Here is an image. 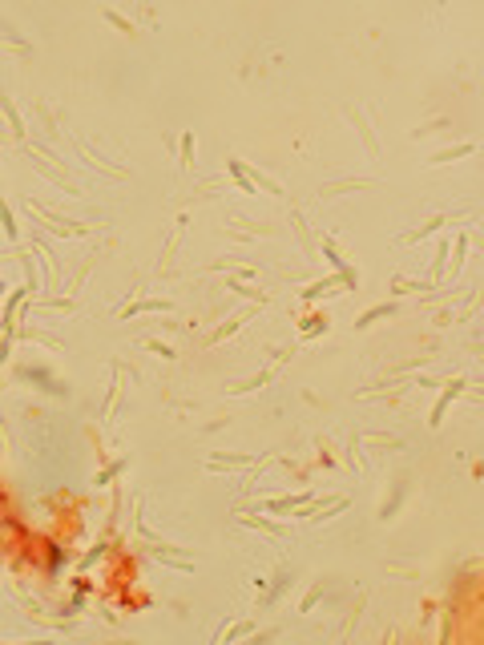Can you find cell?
I'll use <instances>...</instances> for the list:
<instances>
[{
  "mask_svg": "<svg viewBox=\"0 0 484 645\" xmlns=\"http://www.w3.org/2000/svg\"><path fill=\"white\" fill-rule=\"evenodd\" d=\"M254 315H259V307H247V310H238L235 319H230V322H222V327L214 331V335H210V343H222V339L238 335V331H242V327H247V322L254 319Z\"/></svg>",
  "mask_w": 484,
  "mask_h": 645,
  "instance_id": "5bb4252c",
  "label": "cell"
},
{
  "mask_svg": "<svg viewBox=\"0 0 484 645\" xmlns=\"http://www.w3.org/2000/svg\"><path fill=\"white\" fill-rule=\"evenodd\" d=\"M448 222H452V214H436V218H428L424 226H416V230H408V234H399V246H412V242H424V238L440 234Z\"/></svg>",
  "mask_w": 484,
  "mask_h": 645,
  "instance_id": "ba28073f",
  "label": "cell"
},
{
  "mask_svg": "<svg viewBox=\"0 0 484 645\" xmlns=\"http://www.w3.org/2000/svg\"><path fill=\"white\" fill-rule=\"evenodd\" d=\"M323 597V581H315L307 589V597H303V601H299V613H311V609H315V601H319Z\"/></svg>",
  "mask_w": 484,
  "mask_h": 645,
  "instance_id": "836d02e7",
  "label": "cell"
},
{
  "mask_svg": "<svg viewBox=\"0 0 484 645\" xmlns=\"http://www.w3.org/2000/svg\"><path fill=\"white\" fill-rule=\"evenodd\" d=\"M250 178H254V186H259V190H267V194H274V198H283V186H279V182H274V178L267 174V170L250 166Z\"/></svg>",
  "mask_w": 484,
  "mask_h": 645,
  "instance_id": "cb8c5ba5",
  "label": "cell"
},
{
  "mask_svg": "<svg viewBox=\"0 0 484 645\" xmlns=\"http://www.w3.org/2000/svg\"><path fill=\"white\" fill-rule=\"evenodd\" d=\"M141 347H146V351H154V355H161V359H174V347H166L161 339H146Z\"/></svg>",
  "mask_w": 484,
  "mask_h": 645,
  "instance_id": "d590c367",
  "label": "cell"
},
{
  "mask_svg": "<svg viewBox=\"0 0 484 645\" xmlns=\"http://www.w3.org/2000/svg\"><path fill=\"white\" fill-rule=\"evenodd\" d=\"M271 384V372H259L254 379H242V384H235V387H226L230 396H250V391H259V387H267Z\"/></svg>",
  "mask_w": 484,
  "mask_h": 645,
  "instance_id": "7402d4cb",
  "label": "cell"
},
{
  "mask_svg": "<svg viewBox=\"0 0 484 645\" xmlns=\"http://www.w3.org/2000/svg\"><path fill=\"white\" fill-rule=\"evenodd\" d=\"M464 399H476V403H480L484 391H480V387H464Z\"/></svg>",
  "mask_w": 484,
  "mask_h": 645,
  "instance_id": "ab89813d",
  "label": "cell"
},
{
  "mask_svg": "<svg viewBox=\"0 0 484 645\" xmlns=\"http://www.w3.org/2000/svg\"><path fill=\"white\" fill-rule=\"evenodd\" d=\"M254 633V621H238L235 629H226V641H238V637H250Z\"/></svg>",
  "mask_w": 484,
  "mask_h": 645,
  "instance_id": "8d00e7d4",
  "label": "cell"
},
{
  "mask_svg": "<svg viewBox=\"0 0 484 645\" xmlns=\"http://www.w3.org/2000/svg\"><path fill=\"white\" fill-rule=\"evenodd\" d=\"M480 246H484V238H480Z\"/></svg>",
  "mask_w": 484,
  "mask_h": 645,
  "instance_id": "60d3db41",
  "label": "cell"
},
{
  "mask_svg": "<svg viewBox=\"0 0 484 645\" xmlns=\"http://www.w3.org/2000/svg\"><path fill=\"white\" fill-rule=\"evenodd\" d=\"M4 234L16 238V214H13V206H4Z\"/></svg>",
  "mask_w": 484,
  "mask_h": 645,
  "instance_id": "f35d334b",
  "label": "cell"
},
{
  "mask_svg": "<svg viewBox=\"0 0 484 645\" xmlns=\"http://www.w3.org/2000/svg\"><path fill=\"white\" fill-rule=\"evenodd\" d=\"M154 557L161 560V565H170V569H182V573H194V557H182L174 545H154L149 548Z\"/></svg>",
  "mask_w": 484,
  "mask_h": 645,
  "instance_id": "30bf717a",
  "label": "cell"
},
{
  "mask_svg": "<svg viewBox=\"0 0 484 645\" xmlns=\"http://www.w3.org/2000/svg\"><path fill=\"white\" fill-rule=\"evenodd\" d=\"M190 161H194V129H186L182 141H178V170H182V174L190 170Z\"/></svg>",
  "mask_w": 484,
  "mask_h": 645,
  "instance_id": "44dd1931",
  "label": "cell"
},
{
  "mask_svg": "<svg viewBox=\"0 0 484 645\" xmlns=\"http://www.w3.org/2000/svg\"><path fill=\"white\" fill-rule=\"evenodd\" d=\"M37 307H57V310H77V298H61V295H45V298H37Z\"/></svg>",
  "mask_w": 484,
  "mask_h": 645,
  "instance_id": "4dcf8cb0",
  "label": "cell"
},
{
  "mask_svg": "<svg viewBox=\"0 0 484 645\" xmlns=\"http://www.w3.org/2000/svg\"><path fill=\"white\" fill-rule=\"evenodd\" d=\"M464 254H468V234H456V262H452L448 278H456V274H460V266H464Z\"/></svg>",
  "mask_w": 484,
  "mask_h": 645,
  "instance_id": "d6a6232c",
  "label": "cell"
},
{
  "mask_svg": "<svg viewBox=\"0 0 484 645\" xmlns=\"http://www.w3.org/2000/svg\"><path fill=\"white\" fill-rule=\"evenodd\" d=\"M226 170H230V178L238 182V190L242 194H259V186H254V178H250V166L238 158H226Z\"/></svg>",
  "mask_w": 484,
  "mask_h": 645,
  "instance_id": "2e32d148",
  "label": "cell"
},
{
  "mask_svg": "<svg viewBox=\"0 0 484 645\" xmlns=\"http://www.w3.org/2000/svg\"><path fill=\"white\" fill-rule=\"evenodd\" d=\"M323 331H327V319H323V315H307L303 327H299V335L303 339H315V335H323Z\"/></svg>",
  "mask_w": 484,
  "mask_h": 645,
  "instance_id": "f1b7e54d",
  "label": "cell"
},
{
  "mask_svg": "<svg viewBox=\"0 0 484 645\" xmlns=\"http://www.w3.org/2000/svg\"><path fill=\"white\" fill-rule=\"evenodd\" d=\"M348 504H351V497H331L327 504H307V509H299V516L311 521V524H323V521H335Z\"/></svg>",
  "mask_w": 484,
  "mask_h": 645,
  "instance_id": "277c9868",
  "label": "cell"
},
{
  "mask_svg": "<svg viewBox=\"0 0 484 645\" xmlns=\"http://www.w3.org/2000/svg\"><path fill=\"white\" fill-rule=\"evenodd\" d=\"M101 16H105V21H109L113 28H122V33H134V25H129V21H125L122 13H113V9H101Z\"/></svg>",
  "mask_w": 484,
  "mask_h": 645,
  "instance_id": "e575fe53",
  "label": "cell"
},
{
  "mask_svg": "<svg viewBox=\"0 0 484 645\" xmlns=\"http://www.w3.org/2000/svg\"><path fill=\"white\" fill-rule=\"evenodd\" d=\"M396 310H399V303H375L372 310H363L360 319H355V331H367L372 322H380V319H392Z\"/></svg>",
  "mask_w": 484,
  "mask_h": 645,
  "instance_id": "ac0fdd59",
  "label": "cell"
},
{
  "mask_svg": "<svg viewBox=\"0 0 484 645\" xmlns=\"http://www.w3.org/2000/svg\"><path fill=\"white\" fill-rule=\"evenodd\" d=\"M125 468H129V456H122V460H113V464H105V468L97 472V488H105L109 480H117Z\"/></svg>",
  "mask_w": 484,
  "mask_h": 645,
  "instance_id": "d4e9b609",
  "label": "cell"
},
{
  "mask_svg": "<svg viewBox=\"0 0 484 645\" xmlns=\"http://www.w3.org/2000/svg\"><path fill=\"white\" fill-rule=\"evenodd\" d=\"M0 105H4V117H9V129H13V137L16 141H25V121H21V113H16V105L9 97L0 101Z\"/></svg>",
  "mask_w": 484,
  "mask_h": 645,
  "instance_id": "484cf974",
  "label": "cell"
},
{
  "mask_svg": "<svg viewBox=\"0 0 484 645\" xmlns=\"http://www.w3.org/2000/svg\"><path fill=\"white\" fill-rule=\"evenodd\" d=\"M343 113H348V121L360 129V137H363V146H367V153H372V158H380V141H375V129L367 125V117H363L360 109H351V105H348Z\"/></svg>",
  "mask_w": 484,
  "mask_h": 645,
  "instance_id": "7c38bea8",
  "label": "cell"
},
{
  "mask_svg": "<svg viewBox=\"0 0 484 645\" xmlns=\"http://www.w3.org/2000/svg\"><path fill=\"white\" fill-rule=\"evenodd\" d=\"M226 291H235V295H242V298H254L259 307H267V295L254 291V286H247V283H238V278H226Z\"/></svg>",
  "mask_w": 484,
  "mask_h": 645,
  "instance_id": "4316f807",
  "label": "cell"
},
{
  "mask_svg": "<svg viewBox=\"0 0 484 645\" xmlns=\"http://www.w3.org/2000/svg\"><path fill=\"white\" fill-rule=\"evenodd\" d=\"M16 335H25V339H33V343H45L49 351H65V343L57 335H49V331H37V327H25V331H16Z\"/></svg>",
  "mask_w": 484,
  "mask_h": 645,
  "instance_id": "603a6c76",
  "label": "cell"
},
{
  "mask_svg": "<svg viewBox=\"0 0 484 645\" xmlns=\"http://www.w3.org/2000/svg\"><path fill=\"white\" fill-rule=\"evenodd\" d=\"M28 161H33V170H37V174H45L49 182H57V186H61L65 194H73V198H85V194H81V186H73V182H69V174H61V170H53L49 161H41L37 153H33V149H28Z\"/></svg>",
  "mask_w": 484,
  "mask_h": 645,
  "instance_id": "52a82bcc",
  "label": "cell"
},
{
  "mask_svg": "<svg viewBox=\"0 0 484 645\" xmlns=\"http://www.w3.org/2000/svg\"><path fill=\"white\" fill-rule=\"evenodd\" d=\"M472 153H476V141H460V146H452V149H436L432 158H428V166H448V161L472 158Z\"/></svg>",
  "mask_w": 484,
  "mask_h": 645,
  "instance_id": "9a60e30c",
  "label": "cell"
},
{
  "mask_svg": "<svg viewBox=\"0 0 484 645\" xmlns=\"http://www.w3.org/2000/svg\"><path fill=\"white\" fill-rule=\"evenodd\" d=\"M117 396H122V379H117V367H113V384H109V391H105V403H101V420H109V416H113Z\"/></svg>",
  "mask_w": 484,
  "mask_h": 645,
  "instance_id": "83f0119b",
  "label": "cell"
},
{
  "mask_svg": "<svg viewBox=\"0 0 484 645\" xmlns=\"http://www.w3.org/2000/svg\"><path fill=\"white\" fill-rule=\"evenodd\" d=\"M412 291H436L432 278H408V274H392V295H412Z\"/></svg>",
  "mask_w": 484,
  "mask_h": 645,
  "instance_id": "e0dca14e",
  "label": "cell"
},
{
  "mask_svg": "<svg viewBox=\"0 0 484 645\" xmlns=\"http://www.w3.org/2000/svg\"><path fill=\"white\" fill-rule=\"evenodd\" d=\"M311 504V492H295V497H274L267 500V504H259L262 512H299V509H307Z\"/></svg>",
  "mask_w": 484,
  "mask_h": 645,
  "instance_id": "4fadbf2b",
  "label": "cell"
},
{
  "mask_svg": "<svg viewBox=\"0 0 484 645\" xmlns=\"http://www.w3.org/2000/svg\"><path fill=\"white\" fill-rule=\"evenodd\" d=\"M448 125V117H436V121H424V125H416V129H412V141H420V137H428V134H436V129H444Z\"/></svg>",
  "mask_w": 484,
  "mask_h": 645,
  "instance_id": "f546056e",
  "label": "cell"
},
{
  "mask_svg": "<svg viewBox=\"0 0 484 645\" xmlns=\"http://www.w3.org/2000/svg\"><path fill=\"white\" fill-rule=\"evenodd\" d=\"M464 387H468V379H452V384H444V391H440V399H436V408H432V428H440L444 423V416H448V408L456 403L460 396H464Z\"/></svg>",
  "mask_w": 484,
  "mask_h": 645,
  "instance_id": "5b68a950",
  "label": "cell"
},
{
  "mask_svg": "<svg viewBox=\"0 0 484 645\" xmlns=\"http://www.w3.org/2000/svg\"><path fill=\"white\" fill-rule=\"evenodd\" d=\"M343 283L339 274H327V278H315V283H307L303 286V298L307 303H315V298H323V295H335V286Z\"/></svg>",
  "mask_w": 484,
  "mask_h": 645,
  "instance_id": "d6986e66",
  "label": "cell"
},
{
  "mask_svg": "<svg viewBox=\"0 0 484 645\" xmlns=\"http://www.w3.org/2000/svg\"><path fill=\"white\" fill-rule=\"evenodd\" d=\"M4 45H9V49H21V53H33V45H25L16 33H4Z\"/></svg>",
  "mask_w": 484,
  "mask_h": 645,
  "instance_id": "74e56055",
  "label": "cell"
},
{
  "mask_svg": "<svg viewBox=\"0 0 484 645\" xmlns=\"http://www.w3.org/2000/svg\"><path fill=\"white\" fill-rule=\"evenodd\" d=\"M154 310H174V303L170 298H137V303H125V307H117V315L122 319H137V315H154Z\"/></svg>",
  "mask_w": 484,
  "mask_h": 645,
  "instance_id": "8992f818",
  "label": "cell"
},
{
  "mask_svg": "<svg viewBox=\"0 0 484 645\" xmlns=\"http://www.w3.org/2000/svg\"><path fill=\"white\" fill-rule=\"evenodd\" d=\"M242 529H254V533L271 536L274 545H283V541H286V524L271 521V516H242Z\"/></svg>",
  "mask_w": 484,
  "mask_h": 645,
  "instance_id": "9c48e42d",
  "label": "cell"
},
{
  "mask_svg": "<svg viewBox=\"0 0 484 645\" xmlns=\"http://www.w3.org/2000/svg\"><path fill=\"white\" fill-rule=\"evenodd\" d=\"M444 278H448V230H440L436 259H432V283H444Z\"/></svg>",
  "mask_w": 484,
  "mask_h": 645,
  "instance_id": "ffe728a7",
  "label": "cell"
},
{
  "mask_svg": "<svg viewBox=\"0 0 484 645\" xmlns=\"http://www.w3.org/2000/svg\"><path fill=\"white\" fill-rule=\"evenodd\" d=\"M319 246H323V259L331 262V266H335V274L339 278H343V286H348V291H360V271H355V266H351L348 259H343V250H339V242L331 234H323L319 238Z\"/></svg>",
  "mask_w": 484,
  "mask_h": 645,
  "instance_id": "7a4b0ae2",
  "label": "cell"
},
{
  "mask_svg": "<svg viewBox=\"0 0 484 645\" xmlns=\"http://www.w3.org/2000/svg\"><path fill=\"white\" fill-rule=\"evenodd\" d=\"M28 214L33 218H41V222H49V230L53 234H61V238H85L93 226H85V222H73V218H61L57 210H49V206H37V202H28Z\"/></svg>",
  "mask_w": 484,
  "mask_h": 645,
  "instance_id": "6da1fadb",
  "label": "cell"
},
{
  "mask_svg": "<svg viewBox=\"0 0 484 645\" xmlns=\"http://www.w3.org/2000/svg\"><path fill=\"white\" fill-rule=\"evenodd\" d=\"M242 468H259L254 452H210L206 456V472H242Z\"/></svg>",
  "mask_w": 484,
  "mask_h": 645,
  "instance_id": "3957f363",
  "label": "cell"
},
{
  "mask_svg": "<svg viewBox=\"0 0 484 645\" xmlns=\"http://www.w3.org/2000/svg\"><path fill=\"white\" fill-rule=\"evenodd\" d=\"M372 186H380V178H343V182H327L319 194L323 198H335V194H348V190H372Z\"/></svg>",
  "mask_w": 484,
  "mask_h": 645,
  "instance_id": "8fae6325",
  "label": "cell"
},
{
  "mask_svg": "<svg viewBox=\"0 0 484 645\" xmlns=\"http://www.w3.org/2000/svg\"><path fill=\"white\" fill-rule=\"evenodd\" d=\"M360 444H375V448H399V440H396V435H384V432H367V435H360Z\"/></svg>",
  "mask_w": 484,
  "mask_h": 645,
  "instance_id": "1f68e13d",
  "label": "cell"
}]
</instances>
